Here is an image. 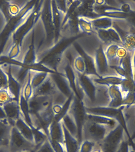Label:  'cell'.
I'll list each match as a JSON object with an SVG mask.
<instances>
[{
    "instance_id": "1",
    "label": "cell",
    "mask_w": 135,
    "mask_h": 152,
    "mask_svg": "<svg viewBox=\"0 0 135 152\" xmlns=\"http://www.w3.org/2000/svg\"><path fill=\"white\" fill-rule=\"evenodd\" d=\"M34 21V35L38 45L40 64L60 44L52 24L50 1H38Z\"/></svg>"
},
{
    "instance_id": "2",
    "label": "cell",
    "mask_w": 135,
    "mask_h": 152,
    "mask_svg": "<svg viewBox=\"0 0 135 152\" xmlns=\"http://www.w3.org/2000/svg\"><path fill=\"white\" fill-rule=\"evenodd\" d=\"M73 42L90 61L95 72L99 77H120L113 68L109 66L104 52V45L94 33L78 37Z\"/></svg>"
},
{
    "instance_id": "3",
    "label": "cell",
    "mask_w": 135,
    "mask_h": 152,
    "mask_svg": "<svg viewBox=\"0 0 135 152\" xmlns=\"http://www.w3.org/2000/svg\"><path fill=\"white\" fill-rule=\"evenodd\" d=\"M77 72V71H76ZM79 97L85 107H108L109 86L95 83L88 75L77 72Z\"/></svg>"
},
{
    "instance_id": "4",
    "label": "cell",
    "mask_w": 135,
    "mask_h": 152,
    "mask_svg": "<svg viewBox=\"0 0 135 152\" xmlns=\"http://www.w3.org/2000/svg\"><path fill=\"white\" fill-rule=\"evenodd\" d=\"M38 1H33L19 18L7 35L0 51V59L9 58L14 61L19 53V42L36 11Z\"/></svg>"
},
{
    "instance_id": "5",
    "label": "cell",
    "mask_w": 135,
    "mask_h": 152,
    "mask_svg": "<svg viewBox=\"0 0 135 152\" xmlns=\"http://www.w3.org/2000/svg\"><path fill=\"white\" fill-rule=\"evenodd\" d=\"M115 127L95 123L86 120L82 129L81 141L87 140L100 144Z\"/></svg>"
},
{
    "instance_id": "6",
    "label": "cell",
    "mask_w": 135,
    "mask_h": 152,
    "mask_svg": "<svg viewBox=\"0 0 135 152\" xmlns=\"http://www.w3.org/2000/svg\"><path fill=\"white\" fill-rule=\"evenodd\" d=\"M126 136L124 129L118 123L99 145L103 152H118Z\"/></svg>"
},
{
    "instance_id": "7",
    "label": "cell",
    "mask_w": 135,
    "mask_h": 152,
    "mask_svg": "<svg viewBox=\"0 0 135 152\" xmlns=\"http://www.w3.org/2000/svg\"><path fill=\"white\" fill-rule=\"evenodd\" d=\"M36 146L25 138L14 125L9 131L8 148L10 152L34 151Z\"/></svg>"
},
{
    "instance_id": "8",
    "label": "cell",
    "mask_w": 135,
    "mask_h": 152,
    "mask_svg": "<svg viewBox=\"0 0 135 152\" xmlns=\"http://www.w3.org/2000/svg\"><path fill=\"white\" fill-rule=\"evenodd\" d=\"M68 112L73 118L79 130L80 142L81 141V132L86 120V109L83 103L77 97L71 99Z\"/></svg>"
},
{
    "instance_id": "9",
    "label": "cell",
    "mask_w": 135,
    "mask_h": 152,
    "mask_svg": "<svg viewBox=\"0 0 135 152\" xmlns=\"http://www.w3.org/2000/svg\"><path fill=\"white\" fill-rule=\"evenodd\" d=\"M124 107V105H122L117 108L109 107H97L90 108H85V109L86 113H88L100 115L114 119L119 124L123 125L125 123L123 111Z\"/></svg>"
},
{
    "instance_id": "10",
    "label": "cell",
    "mask_w": 135,
    "mask_h": 152,
    "mask_svg": "<svg viewBox=\"0 0 135 152\" xmlns=\"http://www.w3.org/2000/svg\"><path fill=\"white\" fill-rule=\"evenodd\" d=\"M53 73H50L43 83L34 90L33 96H45L52 98L57 94L61 93L54 80Z\"/></svg>"
},
{
    "instance_id": "11",
    "label": "cell",
    "mask_w": 135,
    "mask_h": 152,
    "mask_svg": "<svg viewBox=\"0 0 135 152\" xmlns=\"http://www.w3.org/2000/svg\"><path fill=\"white\" fill-rule=\"evenodd\" d=\"M32 0H10L6 1L7 14L11 18H18L33 2Z\"/></svg>"
},
{
    "instance_id": "12",
    "label": "cell",
    "mask_w": 135,
    "mask_h": 152,
    "mask_svg": "<svg viewBox=\"0 0 135 152\" xmlns=\"http://www.w3.org/2000/svg\"><path fill=\"white\" fill-rule=\"evenodd\" d=\"M29 112L38 113L52 105V98L45 96H33L28 102Z\"/></svg>"
},
{
    "instance_id": "13",
    "label": "cell",
    "mask_w": 135,
    "mask_h": 152,
    "mask_svg": "<svg viewBox=\"0 0 135 152\" xmlns=\"http://www.w3.org/2000/svg\"><path fill=\"white\" fill-rule=\"evenodd\" d=\"M71 61L74 69L81 74L86 72L87 63L83 55L77 50L74 43H71L70 50Z\"/></svg>"
},
{
    "instance_id": "14",
    "label": "cell",
    "mask_w": 135,
    "mask_h": 152,
    "mask_svg": "<svg viewBox=\"0 0 135 152\" xmlns=\"http://www.w3.org/2000/svg\"><path fill=\"white\" fill-rule=\"evenodd\" d=\"M130 55L133 76L135 80V31L131 27L130 32L123 38L121 46Z\"/></svg>"
},
{
    "instance_id": "15",
    "label": "cell",
    "mask_w": 135,
    "mask_h": 152,
    "mask_svg": "<svg viewBox=\"0 0 135 152\" xmlns=\"http://www.w3.org/2000/svg\"><path fill=\"white\" fill-rule=\"evenodd\" d=\"M123 111L129 138L132 144L134 145L132 141L135 140V104L124 106Z\"/></svg>"
},
{
    "instance_id": "16",
    "label": "cell",
    "mask_w": 135,
    "mask_h": 152,
    "mask_svg": "<svg viewBox=\"0 0 135 152\" xmlns=\"http://www.w3.org/2000/svg\"><path fill=\"white\" fill-rule=\"evenodd\" d=\"M48 139L58 142H64V132L61 120H53L47 129Z\"/></svg>"
},
{
    "instance_id": "17",
    "label": "cell",
    "mask_w": 135,
    "mask_h": 152,
    "mask_svg": "<svg viewBox=\"0 0 135 152\" xmlns=\"http://www.w3.org/2000/svg\"><path fill=\"white\" fill-rule=\"evenodd\" d=\"M3 115L10 122L12 125L19 118V110L17 102L13 100L9 102L1 109Z\"/></svg>"
},
{
    "instance_id": "18",
    "label": "cell",
    "mask_w": 135,
    "mask_h": 152,
    "mask_svg": "<svg viewBox=\"0 0 135 152\" xmlns=\"http://www.w3.org/2000/svg\"><path fill=\"white\" fill-rule=\"evenodd\" d=\"M29 68L31 84L34 92V90L43 83L51 72L34 68Z\"/></svg>"
},
{
    "instance_id": "19",
    "label": "cell",
    "mask_w": 135,
    "mask_h": 152,
    "mask_svg": "<svg viewBox=\"0 0 135 152\" xmlns=\"http://www.w3.org/2000/svg\"><path fill=\"white\" fill-rule=\"evenodd\" d=\"M109 94L111 99L109 107L117 108L122 106L123 97L120 86L113 85L109 87Z\"/></svg>"
},
{
    "instance_id": "20",
    "label": "cell",
    "mask_w": 135,
    "mask_h": 152,
    "mask_svg": "<svg viewBox=\"0 0 135 152\" xmlns=\"http://www.w3.org/2000/svg\"><path fill=\"white\" fill-rule=\"evenodd\" d=\"M14 125L25 138L34 144L33 129L27 121L18 118Z\"/></svg>"
},
{
    "instance_id": "21",
    "label": "cell",
    "mask_w": 135,
    "mask_h": 152,
    "mask_svg": "<svg viewBox=\"0 0 135 152\" xmlns=\"http://www.w3.org/2000/svg\"><path fill=\"white\" fill-rule=\"evenodd\" d=\"M119 45L115 44H111L104 46V53L110 67L119 66L117 59V52Z\"/></svg>"
},
{
    "instance_id": "22",
    "label": "cell",
    "mask_w": 135,
    "mask_h": 152,
    "mask_svg": "<svg viewBox=\"0 0 135 152\" xmlns=\"http://www.w3.org/2000/svg\"><path fill=\"white\" fill-rule=\"evenodd\" d=\"M78 27L80 34L91 35L94 33V28L92 22L85 15H78Z\"/></svg>"
},
{
    "instance_id": "23",
    "label": "cell",
    "mask_w": 135,
    "mask_h": 152,
    "mask_svg": "<svg viewBox=\"0 0 135 152\" xmlns=\"http://www.w3.org/2000/svg\"><path fill=\"white\" fill-rule=\"evenodd\" d=\"M62 126L64 132V142L67 152H78L80 146V142L69 132L63 123Z\"/></svg>"
},
{
    "instance_id": "24",
    "label": "cell",
    "mask_w": 135,
    "mask_h": 152,
    "mask_svg": "<svg viewBox=\"0 0 135 152\" xmlns=\"http://www.w3.org/2000/svg\"><path fill=\"white\" fill-rule=\"evenodd\" d=\"M61 121L63 124L69 132L78 139L80 142L78 126L73 118L67 112L62 119Z\"/></svg>"
},
{
    "instance_id": "25",
    "label": "cell",
    "mask_w": 135,
    "mask_h": 152,
    "mask_svg": "<svg viewBox=\"0 0 135 152\" xmlns=\"http://www.w3.org/2000/svg\"><path fill=\"white\" fill-rule=\"evenodd\" d=\"M10 63L0 64V88L10 86Z\"/></svg>"
},
{
    "instance_id": "26",
    "label": "cell",
    "mask_w": 135,
    "mask_h": 152,
    "mask_svg": "<svg viewBox=\"0 0 135 152\" xmlns=\"http://www.w3.org/2000/svg\"><path fill=\"white\" fill-rule=\"evenodd\" d=\"M12 126L9 122L0 121V148L8 147L9 131Z\"/></svg>"
},
{
    "instance_id": "27",
    "label": "cell",
    "mask_w": 135,
    "mask_h": 152,
    "mask_svg": "<svg viewBox=\"0 0 135 152\" xmlns=\"http://www.w3.org/2000/svg\"><path fill=\"white\" fill-rule=\"evenodd\" d=\"M86 120L95 123L107 125L112 126H116L118 124L114 119L88 113L86 114Z\"/></svg>"
},
{
    "instance_id": "28",
    "label": "cell",
    "mask_w": 135,
    "mask_h": 152,
    "mask_svg": "<svg viewBox=\"0 0 135 152\" xmlns=\"http://www.w3.org/2000/svg\"><path fill=\"white\" fill-rule=\"evenodd\" d=\"M16 96L10 86L0 88V109L7 103L15 100Z\"/></svg>"
},
{
    "instance_id": "29",
    "label": "cell",
    "mask_w": 135,
    "mask_h": 152,
    "mask_svg": "<svg viewBox=\"0 0 135 152\" xmlns=\"http://www.w3.org/2000/svg\"><path fill=\"white\" fill-rule=\"evenodd\" d=\"M120 86L123 97L128 92L135 91V83L134 80L124 79Z\"/></svg>"
},
{
    "instance_id": "30",
    "label": "cell",
    "mask_w": 135,
    "mask_h": 152,
    "mask_svg": "<svg viewBox=\"0 0 135 152\" xmlns=\"http://www.w3.org/2000/svg\"><path fill=\"white\" fill-rule=\"evenodd\" d=\"M9 17L7 10H5L2 7H0V36L8 26L9 21Z\"/></svg>"
},
{
    "instance_id": "31",
    "label": "cell",
    "mask_w": 135,
    "mask_h": 152,
    "mask_svg": "<svg viewBox=\"0 0 135 152\" xmlns=\"http://www.w3.org/2000/svg\"><path fill=\"white\" fill-rule=\"evenodd\" d=\"M97 144L87 140H83L80 142L78 152H92Z\"/></svg>"
},
{
    "instance_id": "32",
    "label": "cell",
    "mask_w": 135,
    "mask_h": 152,
    "mask_svg": "<svg viewBox=\"0 0 135 152\" xmlns=\"http://www.w3.org/2000/svg\"><path fill=\"white\" fill-rule=\"evenodd\" d=\"M135 104V91H130L123 96L122 105L129 106Z\"/></svg>"
},
{
    "instance_id": "33",
    "label": "cell",
    "mask_w": 135,
    "mask_h": 152,
    "mask_svg": "<svg viewBox=\"0 0 135 152\" xmlns=\"http://www.w3.org/2000/svg\"><path fill=\"white\" fill-rule=\"evenodd\" d=\"M50 143L55 152H67L65 142H58L48 139Z\"/></svg>"
},
{
    "instance_id": "34",
    "label": "cell",
    "mask_w": 135,
    "mask_h": 152,
    "mask_svg": "<svg viewBox=\"0 0 135 152\" xmlns=\"http://www.w3.org/2000/svg\"><path fill=\"white\" fill-rule=\"evenodd\" d=\"M34 152H55L48 139L40 145L36 147Z\"/></svg>"
},
{
    "instance_id": "35",
    "label": "cell",
    "mask_w": 135,
    "mask_h": 152,
    "mask_svg": "<svg viewBox=\"0 0 135 152\" xmlns=\"http://www.w3.org/2000/svg\"><path fill=\"white\" fill-rule=\"evenodd\" d=\"M127 53V51L124 48L123 46H119L117 52V59L119 65L121 59L125 57Z\"/></svg>"
},
{
    "instance_id": "36",
    "label": "cell",
    "mask_w": 135,
    "mask_h": 152,
    "mask_svg": "<svg viewBox=\"0 0 135 152\" xmlns=\"http://www.w3.org/2000/svg\"><path fill=\"white\" fill-rule=\"evenodd\" d=\"M129 142L128 138L126 136L118 152H129Z\"/></svg>"
},
{
    "instance_id": "37",
    "label": "cell",
    "mask_w": 135,
    "mask_h": 152,
    "mask_svg": "<svg viewBox=\"0 0 135 152\" xmlns=\"http://www.w3.org/2000/svg\"><path fill=\"white\" fill-rule=\"evenodd\" d=\"M92 152H103L101 148L100 145L99 144H97L95 148L93 150Z\"/></svg>"
},
{
    "instance_id": "38",
    "label": "cell",
    "mask_w": 135,
    "mask_h": 152,
    "mask_svg": "<svg viewBox=\"0 0 135 152\" xmlns=\"http://www.w3.org/2000/svg\"><path fill=\"white\" fill-rule=\"evenodd\" d=\"M0 152H10L7 147H4L0 148Z\"/></svg>"
},
{
    "instance_id": "39",
    "label": "cell",
    "mask_w": 135,
    "mask_h": 152,
    "mask_svg": "<svg viewBox=\"0 0 135 152\" xmlns=\"http://www.w3.org/2000/svg\"><path fill=\"white\" fill-rule=\"evenodd\" d=\"M34 152V151H32V152Z\"/></svg>"
},
{
    "instance_id": "40",
    "label": "cell",
    "mask_w": 135,
    "mask_h": 152,
    "mask_svg": "<svg viewBox=\"0 0 135 152\" xmlns=\"http://www.w3.org/2000/svg\"></svg>"
}]
</instances>
